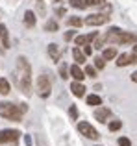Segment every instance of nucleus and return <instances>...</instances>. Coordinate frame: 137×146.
I'll return each mask as SVG.
<instances>
[{"instance_id":"obj_1","label":"nucleus","mask_w":137,"mask_h":146,"mask_svg":"<svg viewBox=\"0 0 137 146\" xmlns=\"http://www.w3.org/2000/svg\"><path fill=\"white\" fill-rule=\"evenodd\" d=\"M15 80H17V87L30 96L32 94V67H30L28 59L24 56L17 57V72H15Z\"/></svg>"},{"instance_id":"obj_2","label":"nucleus","mask_w":137,"mask_h":146,"mask_svg":"<svg viewBox=\"0 0 137 146\" xmlns=\"http://www.w3.org/2000/svg\"><path fill=\"white\" fill-rule=\"evenodd\" d=\"M102 37H104L106 44H135L137 43V35H134L130 32H124V30L117 28V26L109 28Z\"/></svg>"},{"instance_id":"obj_3","label":"nucleus","mask_w":137,"mask_h":146,"mask_svg":"<svg viewBox=\"0 0 137 146\" xmlns=\"http://www.w3.org/2000/svg\"><path fill=\"white\" fill-rule=\"evenodd\" d=\"M28 106L26 104H11V102H0V117L11 122H21L22 115L26 113Z\"/></svg>"},{"instance_id":"obj_4","label":"nucleus","mask_w":137,"mask_h":146,"mask_svg":"<svg viewBox=\"0 0 137 146\" xmlns=\"http://www.w3.org/2000/svg\"><path fill=\"white\" fill-rule=\"evenodd\" d=\"M50 91H52V82H50V78H48L47 74L37 76V82H35V93L39 94L41 98H47L48 94H50Z\"/></svg>"},{"instance_id":"obj_5","label":"nucleus","mask_w":137,"mask_h":146,"mask_svg":"<svg viewBox=\"0 0 137 146\" xmlns=\"http://www.w3.org/2000/svg\"><path fill=\"white\" fill-rule=\"evenodd\" d=\"M78 131L82 133L83 137H87V139H93V141H96L98 137V131L93 128V124H89V122H78Z\"/></svg>"},{"instance_id":"obj_6","label":"nucleus","mask_w":137,"mask_h":146,"mask_svg":"<svg viewBox=\"0 0 137 146\" xmlns=\"http://www.w3.org/2000/svg\"><path fill=\"white\" fill-rule=\"evenodd\" d=\"M19 137H21V133H19V129H0V144H6V143H15V141H19Z\"/></svg>"},{"instance_id":"obj_7","label":"nucleus","mask_w":137,"mask_h":146,"mask_svg":"<svg viewBox=\"0 0 137 146\" xmlns=\"http://www.w3.org/2000/svg\"><path fill=\"white\" fill-rule=\"evenodd\" d=\"M106 22H109L108 13H93L85 19L87 26H102V24H106Z\"/></svg>"},{"instance_id":"obj_8","label":"nucleus","mask_w":137,"mask_h":146,"mask_svg":"<svg viewBox=\"0 0 137 146\" xmlns=\"http://www.w3.org/2000/svg\"><path fill=\"white\" fill-rule=\"evenodd\" d=\"M132 63H137V54L135 52L117 56V67H128V65H132Z\"/></svg>"},{"instance_id":"obj_9","label":"nucleus","mask_w":137,"mask_h":146,"mask_svg":"<svg viewBox=\"0 0 137 146\" xmlns=\"http://www.w3.org/2000/svg\"><path fill=\"white\" fill-rule=\"evenodd\" d=\"M98 37V32H91L85 35H76V46H85V44L94 43V39Z\"/></svg>"},{"instance_id":"obj_10","label":"nucleus","mask_w":137,"mask_h":146,"mask_svg":"<svg viewBox=\"0 0 137 146\" xmlns=\"http://www.w3.org/2000/svg\"><path fill=\"white\" fill-rule=\"evenodd\" d=\"M111 117V111L108 109V107H96V111H94V118H96L98 122H102V124H106L108 122V118Z\"/></svg>"},{"instance_id":"obj_11","label":"nucleus","mask_w":137,"mask_h":146,"mask_svg":"<svg viewBox=\"0 0 137 146\" xmlns=\"http://www.w3.org/2000/svg\"><path fill=\"white\" fill-rule=\"evenodd\" d=\"M70 91H72V94L74 96H78V98H82V96H85V87H83V83L82 82H72L70 83Z\"/></svg>"},{"instance_id":"obj_12","label":"nucleus","mask_w":137,"mask_h":146,"mask_svg":"<svg viewBox=\"0 0 137 146\" xmlns=\"http://www.w3.org/2000/svg\"><path fill=\"white\" fill-rule=\"evenodd\" d=\"M70 76L76 80V82H83V78H85V70H82V68L78 67V63H76V65L70 67Z\"/></svg>"},{"instance_id":"obj_13","label":"nucleus","mask_w":137,"mask_h":146,"mask_svg":"<svg viewBox=\"0 0 137 146\" xmlns=\"http://www.w3.org/2000/svg\"><path fill=\"white\" fill-rule=\"evenodd\" d=\"M48 56L52 57V61H59V57H61V50L56 43H50L48 44Z\"/></svg>"},{"instance_id":"obj_14","label":"nucleus","mask_w":137,"mask_h":146,"mask_svg":"<svg viewBox=\"0 0 137 146\" xmlns=\"http://www.w3.org/2000/svg\"><path fill=\"white\" fill-rule=\"evenodd\" d=\"M0 43L4 48H9V32L4 24H0Z\"/></svg>"},{"instance_id":"obj_15","label":"nucleus","mask_w":137,"mask_h":146,"mask_svg":"<svg viewBox=\"0 0 137 146\" xmlns=\"http://www.w3.org/2000/svg\"><path fill=\"white\" fill-rule=\"evenodd\" d=\"M35 22H37V19H35V13L28 9V11L24 13V24L28 26V28H33V26H35Z\"/></svg>"},{"instance_id":"obj_16","label":"nucleus","mask_w":137,"mask_h":146,"mask_svg":"<svg viewBox=\"0 0 137 146\" xmlns=\"http://www.w3.org/2000/svg\"><path fill=\"white\" fill-rule=\"evenodd\" d=\"M72 57H74V61H76V63H85V54H83V50H80L78 46H76V48H72Z\"/></svg>"},{"instance_id":"obj_17","label":"nucleus","mask_w":137,"mask_h":146,"mask_svg":"<svg viewBox=\"0 0 137 146\" xmlns=\"http://www.w3.org/2000/svg\"><path fill=\"white\" fill-rule=\"evenodd\" d=\"M102 57H104L106 61H109V59H115V57H117V50L113 48V46H109V48H104V52H102Z\"/></svg>"},{"instance_id":"obj_18","label":"nucleus","mask_w":137,"mask_h":146,"mask_svg":"<svg viewBox=\"0 0 137 146\" xmlns=\"http://www.w3.org/2000/svg\"><path fill=\"white\" fill-rule=\"evenodd\" d=\"M9 91H11V85H9V82H7L6 78H0V94H9Z\"/></svg>"},{"instance_id":"obj_19","label":"nucleus","mask_w":137,"mask_h":146,"mask_svg":"<svg viewBox=\"0 0 137 146\" xmlns=\"http://www.w3.org/2000/svg\"><path fill=\"white\" fill-rule=\"evenodd\" d=\"M102 104V98L98 96V94H89V96H87V106H100Z\"/></svg>"},{"instance_id":"obj_20","label":"nucleus","mask_w":137,"mask_h":146,"mask_svg":"<svg viewBox=\"0 0 137 146\" xmlns=\"http://www.w3.org/2000/svg\"><path fill=\"white\" fill-rule=\"evenodd\" d=\"M67 22H68V26H72V28H80V26L83 24V21L80 17H68Z\"/></svg>"},{"instance_id":"obj_21","label":"nucleus","mask_w":137,"mask_h":146,"mask_svg":"<svg viewBox=\"0 0 137 146\" xmlns=\"http://www.w3.org/2000/svg\"><path fill=\"white\" fill-rule=\"evenodd\" d=\"M58 22L56 21H47V24H45V30H47V32H58Z\"/></svg>"},{"instance_id":"obj_22","label":"nucleus","mask_w":137,"mask_h":146,"mask_svg":"<svg viewBox=\"0 0 137 146\" xmlns=\"http://www.w3.org/2000/svg\"><path fill=\"white\" fill-rule=\"evenodd\" d=\"M70 7H78V9H85L87 2L85 0H70Z\"/></svg>"},{"instance_id":"obj_23","label":"nucleus","mask_w":137,"mask_h":146,"mask_svg":"<svg viewBox=\"0 0 137 146\" xmlns=\"http://www.w3.org/2000/svg\"><path fill=\"white\" fill-rule=\"evenodd\" d=\"M96 67H93V65H87L85 67V76H89V78H96Z\"/></svg>"},{"instance_id":"obj_24","label":"nucleus","mask_w":137,"mask_h":146,"mask_svg":"<svg viewBox=\"0 0 137 146\" xmlns=\"http://www.w3.org/2000/svg\"><path fill=\"white\" fill-rule=\"evenodd\" d=\"M94 67H96L98 68V70H100V68H104L106 67V59H104V57H94Z\"/></svg>"},{"instance_id":"obj_25","label":"nucleus","mask_w":137,"mask_h":146,"mask_svg":"<svg viewBox=\"0 0 137 146\" xmlns=\"http://www.w3.org/2000/svg\"><path fill=\"white\" fill-rule=\"evenodd\" d=\"M120 126H122V122H120V120H111L108 128L111 129V131H117V129H120Z\"/></svg>"},{"instance_id":"obj_26","label":"nucleus","mask_w":137,"mask_h":146,"mask_svg":"<svg viewBox=\"0 0 137 146\" xmlns=\"http://www.w3.org/2000/svg\"><path fill=\"white\" fill-rule=\"evenodd\" d=\"M68 117H70L72 120H78V109H76V106L68 107Z\"/></svg>"},{"instance_id":"obj_27","label":"nucleus","mask_w":137,"mask_h":146,"mask_svg":"<svg viewBox=\"0 0 137 146\" xmlns=\"http://www.w3.org/2000/svg\"><path fill=\"white\" fill-rule=\"evenodd\" d=\"M68 72H70V68H67V65L63 63L61 67H59V74H61V78H63V80H65V78H68V76H67Z\"/></svg>"},{"instance_id":"obj_28","label":"nucleus","mask_w":137,"mask_h":146,"mask_svg":"<svg viewBox=\"0 0 137 146\" xmlns=\"http://www.w3.org/2000/svg\"><path fill=\"white\" fill-rule=\"evenodd\" d=\"M87 6H104L106 0H85Z\"/></svg>"},{"instance_id":"obj_29","label":"nucleus","mask_w":137,"mask_h":146,"mask_svg":"<svg viewBox=\"0 0 137 146\" xmlns=\"http://www.w3.org/2000/svg\"><path fill=\"white\" fill-rule=\"evenodd\" d=\"M119 146H132V143H130L128 137H120V139H119Z\"/></svg>"},{"instance_id":"obj_30","label":"nucleus","mask_w":137,"mask_h":146,"mask_svg":"<svg viewBox=\"0 0 137 146\" xmlns=\"http://www.w3.org/2000/svg\"><path fill=\"white\" fill-rule=\"evenodd\" d=\"M74 35H76V32H74V30L67 32V33H65V41H72V39H74Z\"/></svg>"},{"instance_id":"obj_31","label":"nucleus","mask_w":137,"mask_h":146,"mask_svg":"<svg viewBox=\"0 0 137 146\" xmlns=\"http://www.w3.org/2000/svg\"><path fill=\"white\" fill-rule=\"evenodd\" d=\"M83 54H85V56H91V54H93V48H91V44H85V46H83Z\"/></svg>"},{"instance_id":"obj_32","label":"nucleus","mask_w":137,"mask_h":146,"mask_svg":"<svg viewBox=\"0 0 137 146\" xmlns=\"http://www.w3.org/2000/svg\"><path fill=\"white\" fill-rule=\"evenodd\" d=\"M56 13H58V15H65V7H58V9H56Z\"/></svg>"},{"instance_id":"obj_33","label":"nucleus","mask_w":137,"mask_h":146,"mask_svg":"<svg viewBox=\"0 0 137 146\" xmlns=\"http://www.w3.org/2000/svg\"><path fill=\"white\" fill-rule=\"evenodd\" d=\"M24 141H26V144H28V146H32V139H30V135H26Z\"/></svg>"},{"instance_id":"obj_34","label":"nucleus","mask_w":137,"mask_h":146,"mask_svg":"<svg viewBox=\"0 0 137 146\" xmlns=\"http://www.w3.org/2000/svg\"><path fill=\"white\" fill-rule=\"evenodd\" d=\"M132 52H135V54H137V43H135V46H134V50H132Z\"/></svg>"},{"instance_id":"obj_35","label":"nucleus","mask_w":137,"mask_h":146,"mask_svg":"<svg viewBox=\"0 0 137 146\" xmlns=\"http://www.w3.org/2000/svg\"><path fill=\"white\" fill-rule=\"evenodd\" d=\"M58 2H61V0H58Z\"/></svg>"},{"instance_id":"obj_36","label":"nucleus","mask_w":137,"mask_h":146,"mask_svg":"<svg viewBox=\"0 0 137 146\" xmlns=\"http://www.w3.org/2000/svg\"><path fill=\"white\" fill-rule=\"evenodd\" d=\"M98 146H100V144H98Z\"/></svg>"}]
</instances>
